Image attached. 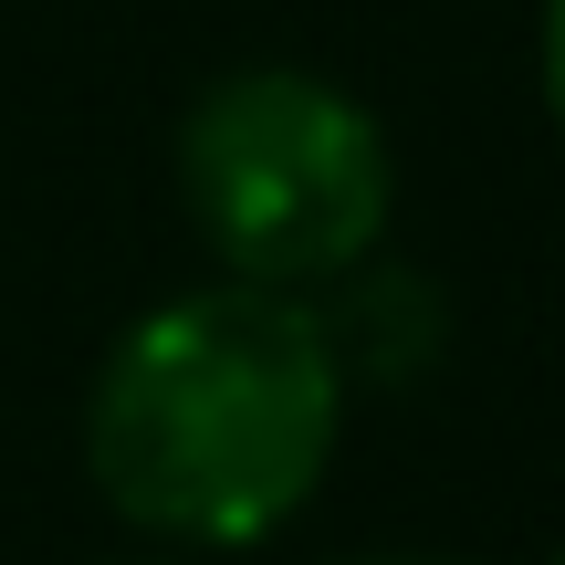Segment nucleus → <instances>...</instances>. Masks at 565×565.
Segmentation results:
<instances>
[{
  "label": "nucleus",
  "mask_w": 565,
  "mask_h": 565,
  "mask_svg": "<svg viewBox=\"0 0 565 565\" xmlns=\"http://www.w3.org/2000/svg\"><path fill=\"white\" fill-rule=\"evenodd\" d=\"M345 398L356 377L315 294L210 273L105 345L84 387V471L147 545L252 555L324 492Z\"/></svg>",
  "instance_id": "1"
},
{
  "label": "nucleus",
  "mask_w": 565,
  "mask_h": 565,
  "mask_svg": "<svg viewBox=\"0 0 565 565\" xmlns=\"http://www.w3.org/2000/svg\"><path fill=\"white\" fill-rule=\"evenodd\" d=\"M168 179L210 273L273 282V294H335L356 263H377L398 221V147L377 105L324 63L210 74L179 116Z\"/></svg>",
  "instance_id": "2"
},
{
  "label": "nucleus",
  "mask_w": 565,
  "mask_h": 565,
  "mask_svg": "<svg viewBox=\"0 0 565 565\" xmlns=\"http://www.w3.org/2000/svg\"><path fill=\"white\" fill-rule=\"evenodd\" d=\"M534 84H545V116L565 137V0H545V21H534Z\"/></svg>",
  "instance_id": "3"
},
{
  "label": "nucleus",
  "mask_w": 565,
  "mask_h": 565,
  "mask_svg": "<svg viewBox=\"0 0 565 565\" xmlns=\"http://www.w3.org/2000/svg\"><path fill=\"white\" fill-rule=\"evenodd\" d=\"M345 565H471V555H419V545H398V555H345Z\"/></svg>",
  "instance_id": "4"
},
{
  "label": "nucleus",
  "mask_w": 565,
  "mask_h": 565,
  "mask_svg": "<svg viewBox=\"0 0 565 565\" xmlns=\"http://www.w3.org/2000/svg\"><path fill=\"white\" fill-rule=\"evenodd\" d=\"M116 565H200V555H168V545H158V555H116Z\"/></svg>",
  "instance_id": "5"
},
{
  "label": "nucleus",
  "mask_w": 565,
  "mask_h": 565,
  "mask_svg": "<svg viewBox=\"0 0 565 565\" xmlns=\"http://www.w3.org/2000/svg\"><path fill=\"white\" fill-rule=\"evenodd\" d=\"M555 565H565V545H555Z\"/></svg>",
  "instance_id": "6"
}]
</instances>
